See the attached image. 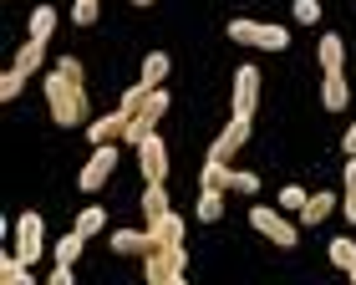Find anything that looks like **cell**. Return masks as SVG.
Returning a JSON list of instances; mask_svg holds the SVG:
<instances>
[{"mask_svg": "<svg viewBox=\"0 0 356 285\" xmlns=\"http://www.w3.org/2000/svg\"><path fill=\"white\" fill-rule=\"evenodd\" d=\"M0 280L6 285H31V265L21 255H6V265H0Z\"/></svg>", "mask_w": 356, "mask_h": 285, "instance_id": "22", "label": "cell"}, {"mask_svg": "<svg viewBox=\"0 0 356 285\" xmlns=\"http://www.w3.org/2000/svg\"><path fill=\"white\" fill-rule=\"evenodd\" d=\"M153 234H158V245H184V219H178L173 209L163 214V219H153V225H148Z\"/></svg>", "mask_w": 356, "mask_h": 285, "instance_id": "15", "label": "cell"}, {"mask_svg": "<svg viewBox=\"0 0 356 285\" xmlns=\"http://www.w3.org/2000/svg\"><path fill=\"white\" fill-rule=\"evenodd\" d=\"M21 87H26V72H21V67H10L6 76H0V97H6V102L21 97Z\"/></svg>", "mask_w": 356, "mask_h": 285, "instance_id": "28", "label": "cell"}, {"mask_svg": "<svg viewBox=\"0 0 356 285\" xmlns=\"http://www.w3.org/2000/svg\"><path fill=\"white\" fill-rule=\"evenodd\" d=\"M250 225L260 229L270 245H280V250H296V240H300L296 225H290V219H285L280 209H265V204H254V209H250Z\"/></svg>", "mask_w": 356, "mask_h": 285, "instance_id": "4", "label": "cell"}, {"mask_svg": "<svg viewBox=\"0 0 356 285\" xmlns=\"http://www.w3.org/2000/svg\"><path fill=\"white\" fill-rule=\"evenodd\" d=\"M204 188H224V194H229V179H234V168L229 163H219V158H204Z\"/></svg>", "mask_w": 356, "mask_h": 285, "instance_id": "17", "label": "cell"}, {"mask_svg": "<svg viewBox=\"0 0 356 285\" xmlns=\"http://www.w3.org/2000/svg\"><path fill=\"white\" fill-rule=\"evenodd\" d=\"M51 31H56V10L36 6V10H31V41H51Z\"/></svg>", "mask_w": 356, "mask_h": 285, "instance_id": "20", "label": "cell"}, {"mask_svg": "<svg viewBox=\"0 0 356 285\" xmlns=\"http://www.w3.org/2000/svg\"><path fill=\"white\" fill-rule=\"evenodd\" d=\"M296 21L300 26H316L321 21V0H296Z\"/></svg>", "mask_w": 356, "mask_h": 285, "instance_id": "30", "label": "cell"}, {"mask_svg": "<svg viewBox=\"0 0 356 285\" xmlns=\"http://www.w3.org/2000/svg\"><path fill=\"white\" fill-rule=\"evenodd\" d=\"M346 61V41L341 36H321V72H341Z\"/></svg>", "mask_w": 356, "mask_h": 285, "instance_id": "16", "label": "cell"}, {"mask_svg": "<svg viewBox=\"0 0 356 285\" xmlns=\"http://www.w3.org/2000/svg\"><path fill=\"white\" fill-rule=\"evenodd\" d=\"M250 122H254V117L234 113V117H229V128L219 133V142H214V148H209V158H219V163H229V158H234V153H239V148H245V142H250Z\"/></svg>", "mask_w": 356, "mask_h": 285, "instance_id": "8", "label": "cell"}, {"mask_svg": "<svg viewBox=\"0 0 356 285\" xmlns=\"http://www.w3.org/2000/svg\"><path fill=\"white\" fill-rule=\"evenodd\" d=\"M138 168H143V179H148V184H163L168 179V148H163V138H158V133H148L138 142Z\"/></svg>", "mask_w": 356, "mask_h": 285, "instance_id": "7", "label": "cell"}, {"mask_svg": "<svg viewBox=\"0 0 356 285\" xmlns=\"http://www.w3.org/2000/svg\"><path fill=\"white\" fill-rule=\"evenodd\" d=\"M229 41L260 46V51H285V46H290V31H285V26H265V21H245V15H234V21H229Z\"/></svg>", "mask_w": 356, "mask_h": 285, "instance_id": "3", "label": "cell"}, {"mask_svg": "<svg viewBox=\"0 0 356 285\" xmlns=\"http://www.w3.org/2000/svg\"><path fill=\"white\" fill-rule=\"evenodd\" d=\"M254 107H260V72H254V67H239V72H234V113L254 117Z\"/></svg>", "mask_w": 356, "mask_h": 285, "instance_id": "9", "label": "cell"}, {"mask_svg": "<svg viewBox=\"0 0 356 285\" xmlns=\"http://www.w3.org/2000/svg\"><path fill=\"white\" fill-rule=\"evenodd\" d=\"M143 214H148V225L168 214V188H163V184H148V188H143Z\"/></svg>", "mask_w": 356, "mask_h": 285, "instance_id": "18", "label": "cell"}, {"mask_svg": "<svg viewBox=\"0 0 356 285\" xmlns=\"http://www.w3.org/2000/svg\"><path fill=\"white\" fill-rule=\"evenodd\" d=\"M72 21L76 26H92L97 21V0H72Z\"/></svg>", "mask_w": 356, "mask_h": 285, "instance_id": "29", "label": "cell"}, {"mask_svg": "<svg viewBox=\"0 0 356 285\" xmlns=\"http://www.w3.org/2000/svg\"><path fill=\"white\" fill-rule=\"evenodd\" d=\"M15 255H21L26 265H36L46 255V225H41V214H21V219H15Z\"/></svg>", "mask_w": 356, "mask_h": 285, "instance_id": "5", "label": "cell"}, {"mask_svg": "<svg viewBox=\"0 0 356 285\" xmlns=\"http://www.w3.org/2000/svg\"><path fill=\"white\" fill-rule=\"evenodd\" d=\"M112 168H118V142H97L92 148V158H87V168H82V194H97L107 179H112Z\"/></svg>", "mask_w": 356, "mask_h": 285, "instance_id": "6", "label": "cell"}, {"mask_svg": "<svg viewBox=\"0 0 356 285\" xmlns=\"http://www.w3.org/2000/svg\"><path fill=\"white\" fill-rule=\"evenodd\" d=\"M51 285H72V265H61V260H56V270H51Z\"/></svg>", "mask_w": 356, "mask_h": 285, "instance_id": "34", "label": "cell"}, {"mask_svg": "<svg viewBox=\"0 0 356 285\" xmlns=\"http://www.w3.org/2000/svg\"><path fill=\"white\" fill-rule=\"evenodd\" d=\"M46 102H51V117L61 128H87V87L82 76H67V72H46Z\"/></svg>", "mask_w": 356, "mask_h": 285, "instance_id": "1", "label": "cell"}, {"mask_svg": "<svg viewBox=\"0 0 356 285\" xmlns=\"http://www.w3.org/2000/svg\"><path fill=\"white\" fill-rule=\"evenodd\" d=\"M188 270V250L184 245H158L153 255H143V275L148 285H178Z\"/></svg>", "mask_w": 356, "mask_h": 285, "instance_id": "2", "label": "cell"}, {"mask_svg": "<svg viewBox=\"0 0 356 285\" xmlns=\"http://www.w3.org/2000/svg\"><path fill=\"white\" fill-rule=\"evenodd\" d=\"M305 199H311V194H305V188H296V184H290V188H280V204H285V209H300Z\"/></svg>", "mask_w": 356, "mask_h": 285, "instance_id": "33", "label": "cell"}, {"mask_svg": "<svg viewBox=\"0 0 356 285\" xmlns=\"http://www.w3.org/2000/svg\"><path fill=\"white\" fill-rule=\"evenodd\" d=\"M112 250H118V255H153L158 234L153 229H118V234H112Z\"/></svg>", "mask_w": 356, "mask_h": 285, "instance_id": "10", "label": "cell"}, {"mask_svg": "<svg viewBox=\"0 0 356 285\" xmlns=\"http://www.w3.org/2000/svg\"><path fill=\"white\" fill-rule=\"evenodd\" d=\"M204 219V225H214V219L224 214V188H199V209H193Z\"/></svg>", "mask_w": 356, "mask_h": 285, "instance_id": "19", "label": "cell"}, {"mask_svg": "<svg viewBox=\"0 0 356 285\" xmlns=\"http://www.w3.org/2000/svg\"><path fill=\"white\" fill-rule=\"evenodd\" d=\"M336 204H341L336 194H311V199L300 204V225H321V219H326V214L336 209Z\"/></svg>", "mask_w": 356, "mask_h": 285, "instance_id": "13", "label": "cell"}, {"mask_svg": "<svg viewBox=\"0 0 356 285\" xmlns=\"http://www.w3.org/2000/svg\"><path fill=\"white\" fill-rule=\"evenodd\" d=\"M82 245H87V234H82V229H72L67 240H56V260H61V265H76V255H82Z\"/></svg>", "mask_w": 356, "mask_h": 285, "instance_id": "23", "label": "cell"}, {"mask_svg": "<svg viewBox=\"0 0 356 285\" xmlns=\"http://www.w3.org/2000/svg\"><path fill=\"white\" fill-rule=\"evenodd\" d=\"M331 260H336V265L346 270V265L356 260V245H351V240H331Z\"/></svg>", "mask_w": 356, "mask_h": 285, "instance_id": "31", "label": "cell"}, {"mask_svg": "<svg viewBox=\"0 0 356 285\" xmlns=\"http://www.w3.org/2000/svg\"><path fill=\"white\" fill-rule=\"evenodd\" d=\"M341 148H346V158L356 153V122H351V128H346V138H341Z\"/></svg>", "mask_w": 356, "mask_h": 285, "instance_id": "35", "label": "cell"}, {"mask_svg": "<svg viewBox=\"0 0 356 285\" xmlns=\"http://www.w3.org/2000/svg\"><path fill=\"white\" fill-rule=\"evenodd\" d=\"M153 122H158L153 113H133V117H127V133H122V138H127V142H133V148H138V142H143V138L153 133Z\"/></svg>", "mask_w": 356, "mask_h": 285, "instance_id": "25", "label": "cell"}, {"mask_svg": "<svg viewBox=\"0 0 356 285\" xmlns=\"http://www.w3.org/2000/svg\"><path fill=\"white\" fill-rule=\"evenodd\" d=\"M133 6H143V10H148V6H153V0H133Z\"/></svg>", "mask_w": 356, "mask_h": 285, "instance_id": "37", "label": "cell"}, {"mask_svg": "<svg viewBox=\"0 0 356 285\" xmlns=\"http://www.w3.org/2000/svg\"><path fill=\"white\" fill-rule=\"evenodd\" d=\"M321 102H326L331 113H341V107L351 102V87H346L341 72H326V82H321Z\"/></svg>", "mask_w": 356, "mask_h": 285, "instance_id": "12", "label": "cell"}, {"mask_svg": "<svg viewBox=\"0 0 356 285\" xmlns=\"http://www.w3.org/2000/svg\"><path fill=\"white\" fill-rule=\"evenodd\" d=\"M127 133V113H122V107H118V113H107V117H92L87 122V138L92 142H118Z\"/></svg>", "mask_w": 356, "mask_h": 285, "instance_id": "11", "label": "cell"}, {"mask_svg": "<svg viewBox=\"0 0 356 285\" xmlns=\"http://www.w3.org/2000/svg\"><path fill=\"white\" fill-rule=\"evenodd\" d=\"M148 97H153V87H148V82H133V87L122 92V113H127V117L143 113V102H148Z\"/></svg>", "mask_w": 356, "mask_h": 285, "instance_id": "26", "label": "cell"}, {"mask_svg": "<svg viewBox=\"0 0 356 285\" xmlns=\"http://www.w3.org/2000/svg\"><path fill=\"white\" fill-rule=\"evenodd\" d=\"M41 61H46V41H26V46H21V56H15V67L31 76V72H41Z\"/></svg>", "mask_w": 356, "mask_h": 285, "instance_id": "21", "label": "cell"}, {"mask_svg": "<svg viewBox=\"0 0 356 285\" xmlns=\"http://www.w3.org/2000/svg\"><path fill=\"white\" fill-rule=\"evenodd\" d=\"M168 67H173V61H168V51H148V56H143V72H138V82L158 87V82L168 76Z\"/></svg>", "mask_w": 356, "mask_h": 285, "instance_id": "14", "label": "cell"}, {"mask_svg": "<svg viewBox=\"0 0 356 285\" xmlns=\"http://www.w3.org/2000/svg\"><path fill=\"white\" fill-rule=\"evenodd\" d=\"M346 275H351V285H356V260H351V265H346Z\"/></svg>", "mask_w": 356, "mask_h": 285, "instance_id": "36", "label": "cell"}, {"mask_svg": "<svg viewBox=\"0 0 356 285\" xmlns=\"http://www.w3.org/2000/svg\"><path fill=\"white\" fill-rule=\"evenodd\" d=\"M229 188H234V194H260V179H254V173H234Z\"/></svg>", "mask_w": 356, "mask_h": 285, "instance_id": "32", "label": "cell"}, {"mask_svg": "<svg viewBox=\"0 0 356 285\" xmlns=\"http://www.w3.org/2000/svg\"><path fill=\"white\" fill-rule=\"evenodd\" d=\"M76 229H82V234H87V240H92V234H102V229H107V214H102V209H97V204H87V209H82V214H76Z\"/></svg>", "mask_w": 356, "mask_h": 285, "instance_id": "24", "label": "cell"}, {"mask_svg": "<svg viewBox=\"0 0 356 285\" xmlns=\"http://www.w3.org/2000/svg\"><path fill=\"white\" fill-rule=\"evenodd\" d=\"M341 214L356 225V153H351V163H346V194H341Z\"/></svg>", "mask_w": 356, "mask_h": 285, "instance_id": "27", "label": "cell"}]
</instances>
